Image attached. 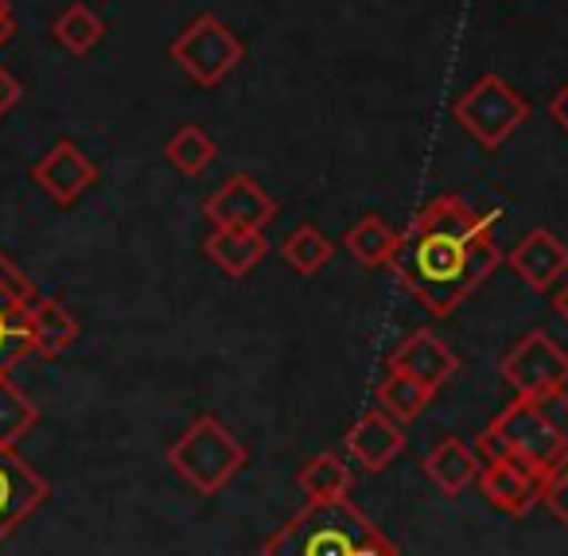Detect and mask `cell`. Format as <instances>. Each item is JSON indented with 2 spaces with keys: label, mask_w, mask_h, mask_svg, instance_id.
Here are the masks:
<instances>
[{
  "label": "cell",
  "mask_w": 568,
  "mask_h": 556,
  "mask_svg": "<svg viewBox=\"0 0 568 556\" xmlns=\"http://www.w3.org/2000/svg\"><path fill=\"white\" fill-rule=\"evenodd\" d=\"M495 219L498 214H479L459 195H436L409 226L397 230L386 269L425 312L444 320L503 265V250L490 237Z\"/></svg>",
  "instance_id": "1"
},
{
  "label": "cell",
  "mask_w": 568,
  "mask_h": 556,
  "mask_svg": "<svg viewBox=\"0 0 568 556\" xmlns=\"http://www.w3.org/2000/svg\"><path fill=\"white\" fill-rule=\"evenodd\" d=\"M261 556H402V548L343 494L308 502L273 529Z\"/></svg>",
  "instance_id": "2"
},
{
  "label": "cell",
  "mask_w": 568,
  "mask_h": 556,
  "mask_svg": "<svg viewBox=\"0 0 568 556\" xmlns=\"http://www.w3.org/2000/svg\"><path fill=\"white\" fill-rule=\"evenodd\" d=\"M475 455H479L483 463L521 459L541 471L545 478L557 475L560 467H568L565 447H560L557 432L549 428V421L541 416L534 397H518L514 405H506L479 436V452Z\"/></svg>",
  "instance_id": "3"
},
{
  "label": "cell",
  "mask_w": 568,
  "mask_h": 556,
  "mask_svg": "<svg viewBox=\"0 0 568 556\" xmlns=\"http://www.w3.org/2000/svg\"><path fill=\"white\" fill-rule=\"evenodd\" d=\"M250 452L245 444L219 421V416H199L172 447H168V463L183 483H191L199 494H219L222 486L234 483V475L245 467Z\"/></svg>",
  "instance_id": "4"
},
{
  "label": "cell",
  "mask_w": 568,
  "mask_h": 556,
  "mask_svg": "<svg viewBox=\"0 0 568 556\" xmlns=\"http://www.w3.org/2000/svg\"><path fill=\"white\" fill-rule=\"evenodd\" d=\"M456 121L464 125V133L471 141H479L483 149H498L506 144L529 118V102L503 82L498 74H483L475 87H467L456 102Z\"/></svg>",
  "instance_id": "5"
},
{
  "label": "cell",
  "mask_w": 568,
  "mask_h": 556,
  "mask_svg": "<svg viewBox=\"0 0 568 556\" xmlns=\"http://www.w3.org/2000/svg\"><path fill=\"white\" fill-rule=\"evenodd\" d=\"M172 59L180 71L199 87H219L230 71L245 59V43L237 32H230L214 12L195 17L180 36L172 40Z\"/></svg>",
  "instance_id": "6"
},
{
  "label": "cell",
  "mask_w": 568,
  "mask_h": 556,
  "mask_svg": "<svg viewBox=\"0 0 568 556\" xmlns=\"http://www.w3.org/2000/svg\"><path fill=\"white\" fill-rule=\"evenodd\" d=\"M498 374L518 397H541L568 390V354L545 331H529L503 354Z\"/></svg>",
  "instance_id": "7"
},
{
  "label": "cell",
  "mask_w": 568,
  "mask_h": 556,
  "mask_svg": "<svg viewBox=\"0 0 568 556\" xmlns=\"http://www.w3.org/2000/svg\"><path fill=\"white\" fill-rule=\"evenodd\" d=\"M51 483L32 467L28 459H20L17 447H0V545L48 502Z\"/></svg>",
  "instance_id": "8"
},
{
  "label": "cell",
  "mask_w": 568,
  "mask_h": 556,
  "mask_svg": "<svg viewBox=\"0 0 568 556\" xmlns=\"http://www.w3.org/2000/svg\"><path fill=\"white\" fill-rule=\"evenodd\" d=\"M32 180L55 206H74L98 183V164L74 141H55L36 160Z\"/></svg>",
  "instance_id": "9"
},
{
  "label": "cell",
  "mask_w": 568,
  "mask_h": 556,
  "mask_svg": "<svg viewBox=\"0 0 568 556\" xmlns=\"http://www.w3.org/2000/svg\"><path fill=\"white\" fill-rule=\"evenodd\" d=\"M276 211H281L276 199L253 175H230L203 203V214L211 219V226L226 230H265L276 219Z\"/></svg>",
  "instance_id": "10"
},
{
  "label": "cell",
  "mask_w": 568,
  "mask_h": 556,
  "mask_svg": "<svg viewBox=\"0 0 568 556\" xmlns=\"http://www.w3.org/2000/svg\"><path fill=\"white\" fill-rule=\"evenodd\" d=\"M545 483H549V478L521 459H495V463H483L479 467L483 498L510 517H526L529 509L541 502Z\"/></svg>",
  "instance_id": "11"
},
{
  "label": "cell",
  "mask_w": 568,
  "mask_h": 556,
  "mask_svg": "<svg viewBox=\"0 0 568 556\" xmlns=\"http://www.w3.org/2000/svg\"><path fill=\"white\" fill-rule=\"evenodd\" d=\"M389 370H402V374H413L420 385H428V390H440V385H448L452 377L459 374V358L448 351V343H444L436 331H413V335H405L402 343H397V351L389 354Z\"/></svg>",
  "instance_id": "12"
},
{
  "label": "cell",
  "mask_w": 568,
  "mask_h": 556,
  "mask_svg": "<svg viewBox=\"0 0 568 556\" xmlns=\"http://www.w3.org/2000/svg\"><path fill=\"white\" fill-rule=\"evenodd\" d=\"M510 269L526 281V289L549 292L568 273V245L552 230H529L510 250Z\"/></svg>",
  "instance_id": "13"
},
{
  "label": "cell",
  "mask_w": 568,
  "mask_h": 556,
  "mask_svg": "<svg viewBox=\"0 0 568 556\" xmlns=\"http://www.w3.org/2000/svg\"><path fill=\"white\" fill-rule=\"evenodd\" d=\"M347 452L355 455L363 471H386L405 452V432L389 413L366 408L355 421V428L347 432Z\"/></svg>",
  "instance_id": "14"
},
{
  "label": "cell",
  "mask_w": 568,
  "mask_h": 556,
  "mask_svg": "<svg viewBox=\"0 0 568 556\" xmlns=\"http://www.w3.org/2000/svg\"><path fill=\"white\" fill-rule=\"evenodd\" d=\"M203 253L226 276H250L253 269L265 261L268 242H265V230H226V226H214L211 237L203 242Z\"/></svg>",
  "instance_id": "15"
},
{
  "label": "cell",
  "mask_w": 568,
  "mask_h": 556,
  "mask_svg": "<svg viewBox=\"0 0 568 556\" xmlns=\"http://www.w3.org/2000/svg\"><path fill=\"white\" fill-rule=\"evenodd\" d=\"M28 323H32V351L43 354V358H59L63 351H71L79 343V320L67 304H59L55 296H40L28 312Z\"/></svg>",
  "instance_id": "16"
},
{
  "label": "cell",
  "mask_w": 568,
  "mask_h": 556,
  "mask_svg": "<svg viewBox=\"0 0 568 556\" xmlns=\"http://www.w3.org/2000/svg\"><path fill=\"white\" fill-rule=\"evenodd\" d=\"M483 459L459 436H448L425 455V475L440 486L444 494H459L479 478Z\"/></svg>",
  "instance_id": "17"
},
{
  "label": "cell",
  "mask_w": 568,
  "mask_h": 556,
  "mask_svg": "<svg viewBox=\"0 0 568 556\" xmlns=\"http://www.w3.org/2000/svg\"><path fill=\"white\" fill-rule=\"evenodd\" d=\"M397 245V230L389 226L382 214H366L363 222L347 230L343 237V250L351 253V261H358L363 269H382L389 265V253Z\"/></svg>",
  "instance_id": "18"
},
{
  "label": "cell",
  "mask_w": 568,
  "mask_h": 556,
  "mask_svg": "<svg viewBox=\"0 0 568 556\" xmlns=\"http://www.w3.org/2000/svg\"><path fill=\"white\" fill-rule=\"evenodd\" d=\"M51 36H55V40L63 43L71 55H90V51H94L98 43L105 40V20L98 17L90 4L74 0V4H67V9L55 17V24H51Z\"/></svg>",
  "instance_id": "19"
},
{
  "label": "cell",
  "mask_w": 568,
  "mask_h": 556,
  "mask_svg": "<svg viewBox=\"0 0 568 556\" xmlns=\"http://www.w3.org/2000/svg\"><path fill=\"white\" fill-rule=\"evenodd\" d=\"M436 393L428 390V385H420L413 374H402V370H389L386 377H382L378 385V405L382 413H389L397 424H409L417 421L420 413L428 408V401H433Z\"/></svg>",
  "instance_id": "20"
},
{
  "label": "cell",
  "mask_w": 568,
  "mask_h": 556,
  "mask_svg": "<svg viewBox=\"0 0 568 556\" xmlns=\"http://www.w3.org/2000/svg\"><path fill=\"white\" fill-rule=\"evenodd\" d=\"M40 424V408L36 401L12 382L9 374L0 377V447H17L28 432Z\"/></svg>",
  "instance_id": "21"
},
{
  "label": "cell",
  "mask_w": 568,
  "mask_h": 556,
  "mask_svg": "<svg viewBox=\"0 0 568 556\" xmlns=\"http://www.w3.org/2000/svg\"><path fill=\"white\" fill-rule=\"evenodd\" d=\"M301 491L308 494V502H320V498H343L351 494V467L332 452H320L312 455L308 463L301 467Z\"/></svg>",
  "instance_id": "22"
},
{
  "label": "cell",
  "mask_w": 568,
  "mask_h": 556,
  "mask_svg": "<svg viewBox=\"0 0 568 556\" xmlns=\"http://www.w3.org/2000/svg\"><path fill=\"white\" fill-rule=\"evenodd\" d=\"M164 156L172 160L175 172H183V175H203L206 168L214 164L219 149H214L211 133H206L203 125H183V129H175V137L164 144Z\"/></svg>",
  "instance_id": "23"
},
{
  "label": "cell",
  "mask_w": 568,
  "mask_h": 556,
  "mask_svg": "<svg viewBox=\"0 0 568 556\" xmlns=\"http://www.w3.org/2000/svg\"><path fill=\"white\" fill-rule=\"evenodd\" d=\"M332 253H335V245L327 242L324 234H320L316 226H296L293 234L284 237V245H281V257H284V265L288 269H296L301 276H316L320 269L332 261Z\"/></svg>",
  "instance_id": "24"
},
{
  "label": "cell",
  "mask_w": 568,
  "mask_h": 556,
  "mask_svg": "<svg viewBox=\"0 0 568 556\" xmlns=\"http://www.w3.org/2000/svg\"><path fill=\"white\" fill-rule=\"evenodd\" d=\"M32 304H0V377L32 351Z\"/></svg>",
  "instance_id": "25"
},
{
  "label": "cell",
  "mask_w": 568,
  "mask_h": 556,
  "mask_svg": "<svg viewBox=\"0 0 568 556\" xmlns=\"http://www.w3.org/2000/svg\"><path fill=\"white\" fill-rule=\"evenodd\" d=\"M36 300H40L36 281L20 265H12L0 250V304H36Z\"/></svg>",
  "instance_id": "26"
},
{
  "label": "cell",
  "mask_w": 568,
  "mask_h": 556,
  "mask_svg": "<svg viewBox=\"0 0 568 556\" xmlns=\"http://www.w3.org/2000/svg\"><path fill=\"white\" fill-rule=\"evenodd\" d=\"M537 408H541V416L549 421V428L557 432L560 447H565L568 455V390H557V393H541V397H534Z\"/></svg>",
  "instance_id": "27"
},
{
  "label": "cell",
  "mask_w": 568,
  "mask_h": 556,
  "mask_svg": "<svg viewBox=\"0 0 568 556\" xmlns=\"http://www.w3.org/2000/svg\"><path fill=\"white\" fill-rule=\"evenodd\" d=\"M541 502H545V509L568 529V467H560L557 475H549V483H545V491H541Z\"/></svg>",
  "instance_id": "28"
},
{
  "label": "cell",
  "mask_w": 568,
  "mask_h": 556,
  "mask_svg": "<svg viewBox=\"0 0 568 556\" xmlns=\"http://www.w3.org/2000/svg\"><path fill=\"white\" fill-rule=\"evenodd\" d=\"M20 98H24V87H20V82H17V74L4 71V67H0V118H4V113L17 110Z\"/></svg>",
  "instance_id": "29"
},
{
  "label": "cell",
  "mask_w": 568,
  "mask_h": 556,
  "mask_svg": "<svg viewBox=\"0 0 568 556\" xmlns=\"http://www.w3.org/2000/svg\"><path fill=\"white\" fill-rule=\"evenodd\" d=\"M549 113H552V121H557L560 129H565L568 133V82L565 87L557 90V94H552V102H549Z\"/></svg>",
  "instance_id": "30"
},
{
  "label": "cell",
  "mask_w": 568,
  "mask_h": 556,
  "mask_svg": "<svg viewBox=\"0 0 568 556\" xmlns=\"http://www.w3.org/2000/svg\"><path fill=\"white\" fill-rule=\"evenodd\" d=\"M12 32H17V17H12L9 0H0V48L12 40Z\"/></svg>",
  "instance_id": "31"
},
{
  "label": "cell",
  "mask_w": 568,
  "mask_h": 556,
  "mask_svg": "<svg viewBox=\"0 0 568 556\" xmlns=\"http://www.w3.org/2000/svg\"><path fill=\"white\" fill-rule=\"evenodd\" d=\"M552 307H557V315H560V320L568 323V281L560 284L557 292H552Z\"/></svg>",
  "instance_id": "32"
}]
</instances>
